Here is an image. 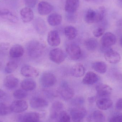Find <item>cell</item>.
<instances>
[{
    "mask_svg": "<svg viewBox=\"0 0 122 122\" xmlns=\"http://www.w3.org/2000/svg\"><path fill=\"white\" fill-rule=\"evenodd\" d=\"M97 97L100 98L106 97L110 95L112 92L111 87L105 84H101L96 86Z\"/></svg>",
    "mask_w": 122,
    "mask_h": 122,
    "instance_id": "cell-13",
    "label": "cell"
},
{
    "mask_svg": "<svg viewBox=\"0 0 122 122\" xmlns=\"http://www.w3.org/2000/svg\"><path fill=\"white\" fill-rule=\"evenodd\" d=\"M104 58L106 61L111 64H117L121 60V56L118 52L110 48L104 53Z\"/></svg>",
    "mask_w": 122,
    "mask_h": 122,
    "instance_id": "cell-10",
    "label": "cell"
},
{
    "mask_svg": "<svg viewBox=\"0 0 122 122\" xmlns=\"http://www.w3.org/2000/svg\"><path fill=\"white\" fill-rule=\"evenodd\" d=\"M33 26L36 32L41 35H43L47 31V26L43 19L38 18L34 20Z\"/></svg>",
    "mask_w": 122,
    "mask_h": 122,
    "instance_id": "cell-14",
    "label": "cell"
},
{
    "mask_svg": "<svg viewBox=\"0 0 122 122\" xmlns=\"http://www.w3.org/2000/svg\"><path fill=\"white\" fill-rule=\"evenodd\" d=\"M85 102L84 99L82 97H76L71 101V104L76 107H81Z\"/></svg>",
    "mask_w": 122,
    "mask_h": 122,
    "instance_id": "cell-38",
    "label": "cell"
},
{
    "mask_svg": "<svg viewBox=\"0 0 122 122\" xmlns=\"http://www.w3.org/2000/svg\"><path fill=\"white\" fill-rule=\"evenodd\" d=\"M117 38L111 32L105 33L101 39V48H109L115 44Z\"/></svg>",
    "mask_w": 122,
    "mask_h": 122,
    "instance_id": "cell-6",
    "label": "cell"
},
{
    "mask_svg": "<svg viewBox=\"0 0 122 122\" xmlns=\"http://www.w3.org/2000/svg\"><path fill=\"white\" fill-rule=\"evenodd\" d=\"M0 16L14 23H16L18 20V17L10 11L7 9H0Z\"/></svg>",
    "mask_w": 122,
    "mask_h": 122,
    "instance_id": "cell-23",
    "label": "cell"
},
{
    "mask_svg": "<svg viewBox=\"0 0 122 122\" xmlns=\"http://www.w3.org/2000/svg\"><path fill=\"white\" fill-rule=\"evenodd\" d=\"M60 93L62 97L65 100L71 99L75 94L74 90L69 86L68 84L65 82H63L61 84Z\"/></svg>",
    "mask_w": 122,
    "mask_h": 122,
    "instance_id": "cell-9",
    "label": "cell"
},
{
    "mask_svg": "<svg viewBox=\"0 0 122 122\" xmlns=\"http://www.w3.org/2000/svg\"><path fill=\"white\" fill-rule=\"evenodd\" d=\"M24 49L18 44L13 45L10 49L9 55L13 58H18L23 56L24 54Z\"/></svg>",
    "mask_w": 122,
    "mask_h": 122,
    "instance_id": "cell-19",
    "label": "cell"
},
{
    "mask_svg": "<svg viewBox=\"0 0 122 122\" xmlns=\"http://www.w3.org/2000/svg\"><path fill=\"white\" fill-rule=\"evenodd\" d=\"M20 73L24 76L27 77H36L39 75L38 70L35 67L29 65H25L22 67Z\"/></svg>",
    "mask_w": 122,
    "mask_h": 122,
    "instance_id": "cell-11",
    "label": "cell"
},
{
    "mask_svg": "<svg viewBox=\"0 0 122 122\" xmlns=\"http://www.w3.org/2000/svg\"><path fill=\"white\" fill-rule=\"evenodd\" d=\"M88 120L90 122H105V117L102 112L99 110H96L89 117Z\"/></svg>",
    "mask_w": 122,
    "mask_h": 122,
    "instance_id": "cell-27",
    "label": "cell"
},
{
    "mask_svg": "<svg viewBox=\"0 0 122 122\" xmlns=\"http://www.w3.org/2000/svg\"><path fill=\"white\" fill-rule=\"evenodd\" d=\"M66 53L69 58L73 61H76L80 58L82 55L81 48L77 44L70 43L66 47Z\"/></svg>",
    "mask_w": 122,
    "mask_h": 122,
    "instance_id": "cell-2",
    "label": "cell"
},
{
    "mask_svg": "<svg viewBox=\"0 0 122 122\" xmlns=\"http://www.w3.org/2000/svg\"><path fill=\"white\" fill-rule=\"evenodd\" d=\"M96 11L97 13V23L100 22L104 18L106 10L104 6H100Z\"/></svg>",
    "mask_w": 122,
    "mask_h": 122,
    "instance_id": "cell-36",
    "label": "cell"
},
{
    "mask_svg": "<svg viewBox=\"0 0 122 122\" xmlns=\"http://www.w3.org/2000/svg\"><path fill=\"white\" fill-rule=\"evenodd\" d=\"M40 122V121H38V122Z\"/></svg>",
    "mask_w": 122,
    "mask_h": 122,
    "instance_id": "cell-49",
    "label": "cell"
},
{
    "mask_svg": "<svg viewBox=\"0 0 122 122\" xmlns=\"http://www.w3.org/2000/svg\"><path fill=\"white\" fill-rule=\"evenodd\" d=\"M64 107L62 102L59 101H56L54 102L51 106V117L52 119H56L58 117V112L61 111Z\"/></svg>",
    "mask_w": 122,
    "mask_h": 122,
    "instance_id": "cell-29",
    "label": "cell"
},
{
    "mask_svg": "<svg viewBox=\"0 0 122 122\" xmlns=\"http://www.w3.org/2000/svg\"><path fill=\"white\" fill-rule=\"evenodd\" d=\"M97 74L92 71L87 72L82 79V82L86 85H92L97 83L99 80Z\"/></svg>",
    "mask_w": 122,
    "mask_h": 122,
    "instance_id": "cell-17",
    "label": "cell"
},
{
    "mask_svg": "<svg viewBox=\"0 0 122 122\" xmlns=\"http://www.w3.org/2000/svg\"><path fill=\"white\" fill-rule=\"evenodd\" d=\"M17 63L15 61H9L5 67L4 70L7 74H11L15 71L18 68Z\"/></svg>",
    "mask_w": 122,
    "mask_h": 122,
    "instance_id": "cell-33",
    "label": "cell"
},
{
    "mask_svg": "<svg viewBox=\"0 0 122 122\" xmlns=\"http://www.w3.org/2000/svg\"><path fill=\"white\" fill-rule=\"evenodd\" d=\"M14 97L18 100L25 99L28 96L27 92L21 89H18L15 90L13 94Z\"/></svg>",
    "mask_w": 122,
    "mask_h": 122,
    "instance_id": "cell-34",
    "label": "cell"
},
{
    "mask_svg": "<svg viewBox=\"0 0 122 122\" xmlns=\"http://www.w3.org/2000/svg\"><path fill=\"white\" fill-rule=\"evenodd\" d=\"M59 122H71V117L66 111H61L59 114Z\"/></svg>",
    "mask_w": 122,
    "mask_h": 122,
    "instance_id": "cell-37",
    "label": "cell"
},
{
    "mask_svg": "<svg viewBox=\"0 0 122 122\" xmlns=\"http://www.w3.org/2000/svg\"><path fill=\"white\" fill-rule=\"evenodd\" d=\"M21 19L24 23L30 22L34 18L33 11L30 8L26 7L23 8L20 11Z\"/></svg>",
    "mask_w": 122,
    "mask_h": 122,
    "instance_id": "cell-18",
    "label": "cell"
},
{
    "mask_svg": "<svg viewBox=\"0 0 122 122\" xmlns=\"http://www.w3.org/2000/svg\"><path fill=\"white\" fill-rule=\"evenodd\" d=\"M109 122H122V115L112 117L110 118Z\"/></svg>",
    "mask_w": 122,
    "mask_h": 122,
    "instance_id": "cell-41",
    "label": "cell"
},
{
    "mask_svg": "<svg viewBox=\"0 0 122 122\" xmlns=\"http://www.w3.org/2000/svg\"><path fill=\"white\" fill-rule=\"evenodd\" d=\"M115 107L117 110H122V98L120 99L117 102Z\"/></svg>",
    "mask_w": 122,
    "mask_h": 122,
    "instance_id": "cell-43",
    "label": "cell"
},
{
    "mask_svg": "<svg viewBox=\"0 0 122 122\" xmlns=\"http://www.w3.org/2000/svg\"><path fill=\"white\" fill-rule=\"evenodd\" d=\"M21 87L26 92L33 91L34 90L36 86V82L33 79H25L21 82Z\"/></svg>",
    "mask_w": 122,
    "mask_h": 122,
    "instance_id": "cell-24",
    "label": "cell"
},
{
    "mask_svg": "<svg viewBox=\"0 0 122 122\" xmlns=\"http://www.w3.org/2000/svg\"><path fill=\"white\" fill-rule=\"evenodd\" d=\"M19 80L13 75H9L5 77L4 80V85L8 89H15L19 84Z\"/></svg>",
    "mask_w": 122,
    "mask_h": 122,
    "instance_id": "cell-15",
    "label": "cell"
},
{
    "mask_svg": "<svg viewBox=\"0 0 122 122\" xmlns=\"http://www.w3.org/2000/svg\"><path fill=\"white\" fill-rule=\"evenodd\" d=\"M85 69L84 66L81 64H77L73 66L71 69L72 75L76 77H80L85 74Z\"/></svg>",
    "mask_w": 122,
    "mask_h": 122,
    "instance_id": "cell-22",
    "label": "cell"
},
{
    "mask_svg": "<svg viewBox=\"0 0 122 122\" xmlns=\"http://www.w3.org/2000/svg\"><path fill=\"white\" fill-rule=\"evenodd\" d=\"M104 28L102 27L97 28L93 31V34L96 38H99L104 35L105 33Z\"/></svg>",
    "mask_w": 122,
    "mask_h": 122,
    "instance_id": "cell-39",
    "label": "cell"
},
{
    "mask_svg": "<svg viewBox=\"0 0 122 122\" xmlns=\"http://www.w3.org/2000/svg\"><path fill=\"white\" fill-rule=\"evenodd\" d=\"M66 18L68 21L71 23H74L75 22L76 18L75 15H74V14L67 13Z\"/></svg>",
    "mask_w": 122,
    "mask_h": 122,
    "instance_id": "cell-42",
    "label": "cell"
},
{
    "mask_svg": "<svg viewBox=\"0 0 122 122\" xmlns=\"http://www.w3.org/2000/svg\"><path fill=\"white\" fill-rule=\"evenodd\" d=\"M84 19L87 23L92 24L97 23L96 11L93 9H88L85 14Z\"/></svg>",
    "mask_w": 122,
    "mask_h": 122,
    "instance_id": "cell-30",
    "label": "cell"
},
{
    "mask_svg": "<svg viewBox=\"0 0 122 122\" xmlns=\"http://www.w3.org/2000/svg\"><path fill=\"white\" fill-rule=\"evenodd\" d=\"M30 107L35 109H43L48 106V102L45 99L40 97H34L30 100Z\"/></svg>",
    "mask_w": 122,
    "mask_h": 122,
    "instance_id": "cell-8",
    "label": "cell"
},
{
    "mask_svg": "<svg viewBox=\"0 0 122 122\" xmlns=\"http://www.w3.org/2000/svg\"><path fill=\"white\" fill-rule=\"evenodd\" d=\"M12 112L10 107H8L3 102H0V116L8 115Z\"/></svg>",
    "mask_w": 122,
    "mask_h": 122,
    "instance_id": "cell-35",
    "label": "cell"
},
{
    "mask_svg": "<svg viewBox=\"0 0 122 122\" xmlns=\"http://www.w3.org/2000/svg\"><path fill=\"white\" fill-rule=\"evenodd\" d=\"M84 45L85 48L88 51H94L97 48L98 43L95 39L89 38L85 40Z\"/></svg>",
    "mask_w": 122,
    "mask_h": 122,
    "instance_id": "cell-32",
    "label": "cell"
},
{
    "mask_svg": "<svg viewBox=\"0 0 122 122\" xmlns=\"http://www.w3.org/2000/svg\"><path fill=\"white\" fill-rule=\"evenodd\" d=\"M117 25L119 27L122 28V18L119 19V20L117 21Z\"/></svg>",
    "mask_w": 122,
    "mask_h": 122,
    "instance_id": "cell-46",
    "label": "cell"
},
{
    "mask_svg": "<svg viewBox=\"0 0 122 122\" xmlns=\"http://www.w3.org/2000/svg\"><path fill=\"white\" fill-rule=\"evenodd\" d=\"M43 44L36 40H32L26 44V49L29 56L33 58H38L41 56L44 51Z\"/></svg>",
    "mask_w": 122,
    "mask_h": 122,
    "instance_id": "cell-1",
    "label": "cell"
},
{
    "mask_svg": "<svg viewBox=\"0 0 122 122\" xmlns=\"http://www.w3.org/2000/svg\"><path fill=\"white\" fill-rule=\"evenodd\" d=\"M92 69L97 72L100 74L105 73L107 70V64L102 61H96L92 64Z\"/></svg>",
    "mask_w": 122,
    "mask_h": 122,
    "instance_id": "cell-28",
    "label": "cell"
},
{
    "mask_svg": "<svg viewBox=\"0 0 122 122\" xmlns=\"http://www.w3.org/2000/svg\"><path fill=\"white\" fill-rule=\"evenodd\" d=\"M86 109L82 107H76L70 111L71 118L73 122H82L86 115Z\"/></svg>",
    "mask_w": 122,
    "mask_h": 122,
    "instance_id": "cell-5",
    "label": "cell"
},
{
    "mask_svg": "<svg viewBox=\"0 0 122 122\" xmlns=\"http://www.w3.org/2000/svg\"><path fill=\"white\" fill-rule=\"evenodd\" d=\"M1 66H2V64H1V62L0 61V69L1 68Z\"/></svg>",
    "mask_w": 122,
    "mask_h": 122,
    "instance_id": "cell-48",
    "label": "cell"
},
{
    "mask_svg": "<svg viewBox=\"0 0 122 122\" xmlns=\"http://www.w3.org/2000/svg\"><path fill=\"white\" fill-rule=\"evenodd\" d=\"M65 35L66 37L70 40L74 39L77 34L76 29L72 26H66L64 30Z\"/></svg>",
    "mask_w": 122,
    "mask_h": 122,
    "instance_id": "cell-31",
    "label": "cell"
},
{
    "mask_svg": "<svg viewBox=\"0 0 122 122\" xmlns=\"http://www.w3.org/2000/svg\"><path fill=\"white\" fill-rule=\"evenodd\" d=\"M25 5L28 8H34L36 5L38 0H24Z\"/></svg>",
    "mask_w": 122,
    "mask_h": 122,
    "instance_id": "cell-40",
    "label": "cell"
},
{
    "mask_svg": "<svg viewBox=\"0 0 122 122\" xmlns=\"http://www.w3.org/2000/svg\"><path fill=\"white\" fill-rule=\"evenodd\" d=\"M47 20L49 25L51 26H56L61 24L62 20V18L59 14L53 13L49 15Z\"/></svg>",
    "mask_w": 122,
    "mask_h": 122,
    "instance_id": "cell-26",
    "label": "cell"
},
{
    "mask_svg": "<svg viewBox=\"0 0 122 122\" xmlns=\"http://www.w3.org/2000/svg\"><path fill=\"white\" fill-rule=\"evenodd\" d=\"M10 107L12 112L19 113L27 110L28 105L25 100L23 99L18 100L13 102Z\"/></svg>",
    "mask_w": 122,
    "mask_h": 122,
    "instance_id": "cell-7",
    "label": "cell"
},
{
    "mask_svg": "<svg viewBox=\"0 0 122 122\" xmlns=\"http://www.w3.org/2000/svg\"><path fill=\"white\" fill-rule=\"evenodd\" d=\"M48 43L52 47H56L60 45L61 39L58 32L53 30L50 31L48 34L47 37Z\"/></svg>",
    "mask_w": 122,
    "mask_h": 122,
    "instance_id": "cell-12",
    "label": "cell"
},
{
    "mask_svg": "<svg viewBox=\"0 0 122 122\" xmlns=\"http://www.w3.org/2000/svg\"><path fill=\"white\" fill-rule=\"evenodd\" d=\"M79 0H66L65 9L69 14H74L78 9L79 5Z\"/></svg>",
    "mask_w": 122,
    "mask_h": 122,
    "instance_id": "cell-20",
    "label": "cell"
},
{
    "mask_svg": "<svg viewBox=\"0 0 122 122\" xmlns=\"http://www.w3.org/2000/svg\"><path fill=\"white\" fill-rule=\"evenodd\" d=\"M113 102L110 99L107 97L100 98L97 100L96 105L98 108L101 110H107L111 107Z\"/></svg>",
    "mask_w": 122,
    "mask_h": 122,
    "instance_id": "cell-21",
    "label": "cell"
},
{
    "mask_svg": "<svg viewBox=\"0 0 122 122\" xmlns=\"http://www.w3.org/2000/svg\"><path fill=\"white\" fill-rule=\"evenodd\" d=\"M88 100L90 103H93L96 100V97H90L88 98Z\"/></svg>",
    "mask_w": 122,
    "mask_h": 122,
    "instance_id": "cell-45",
    "label": "cell"
},
{
    "mask_svg": "<svg viewBox=\"0 0 122 122\" xmlns=\"http://www.w3.org/2000/svg\"><path fill=\"white\" fill-rule=\"evenodd\" d=\"M53 10V6L47 1H42L39 2L38 5V12L42 15L49 14Z\"/></svg>",
    "mask_w": 122,
    "mask_h": 122,
    "instance_id": "cell-16",
    "label": "cell"
},
{
    "mask_svg": "<svg viewBox=\"0 0 122 122\" xmlns=\"http://www.w3.org/2000/svg\"><path fill=\"white\" fill-rule=\"evenodd\" d=\"M66 57V54L64 51L59 48L51 49L49 52V59L56 64H61L65 61Z\"/></svg>",
    "mask_w": 122,
    "mask_h": 122,
    "instance_id": "cell-4",
    "label": "cell"
},
{
    "mask_svg": "<svg viewBox=\"0 0 122 122\" xmlns=\"http://www.w3.org/2000/svg\"><path fill=\"white\" fill-rule=\"evenodd\" d=\"M40 115L37 112H28L23 115L21 122H37L39 121Z\"/></svg>",
    "mask_w": 122,
    "mask_h": 122,
    "instance_id": "cell-25",
    "label": "cell"
},
{
    "mask_svg": "<svg viewBox=\"0 0 122 122\" xmlns=\"http://www.w3.org/2000/svg\"><path fill=\"white\" fill-rule=\"evenodd\" d=\"M6 93L3 90L0 89V102L4 100L6 97Z\"/></svg>",
    "mask_w": 122,
    "mask_h": 122,
    "instance_id": "cell-44",
    "label": "cell"
},
{
    "mask_svg": "<svg viewBox=\"0 0 122 122\" xmlns=\"http://www.w3.org/2000/svg\"><path fill=\"white\" fill-rule=\"evenodd\" d=\"M56 82V79L53 73L50 72H44L41 76L40 82L44 87L48 88L54 86Z\"/></svg>",
    "mask_w": 122,
    "mask_h": 122,
    "instance_id": "cell-3",
    "label": "cell"
},
{
    "mask_svg": "<svg viewBox=\"0 0 122 122\" xmlns=\"http://www.w3.org/2000/svg\"><path fill=\"white\" fill-rule=\"evenodd\" d=\"M120 44L121 45V46L122 47V37H121V38L120 39Z\"/></svg>",
    "mask_w": 122,
    "mask_h": 122,
    "instance_id": "cell-47",
    "label": "cell"
}]
</instances>
